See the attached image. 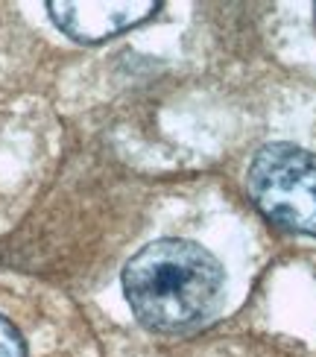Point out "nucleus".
Here are the masks:
<instances>
[{"label": "nucleus", "mask_w": 316, "mask_h": 357, "mask_svg": "<svg viewBox=\"0 0 316 357\" xmlns=\"http://www.w3.org/2000/svg\"><path fill=\"white\" fill-rule=\"evenodd\" d=\"M0 357H27L21 334L12 328V322L0 317Z\"/></svg>", "instance_id": "obj_4"}, {"label": "nucleus", "mask_w": 316, "mask_h": 357, "mask_svg": "<svg viewBox=\"0 0 316 357\" xmlns=\"http://www.w3.org/2000/svg\"><path fill=\"white\" fill-rule=\"evenodd\" d=\"M56 26L77 41H103L149 18L153 0H88V3H47Z\"/></svg>", "instance_id": "obj_3"}, {"label": "nucleus", "mask_w": 316, "mask_h": 357, "mask_svg": "<svg viewBox=\"0 0 316 357\" xmlns=\"http://www.w3.org/2000/svg\"><path fill=\"white\" fill-rule=\"evenodd\" d=\"M249 193L284 229L316 237V155L293 144H269L249 167Z\"/></svg>", "instance_id": "obj_2"}, {"label": "nucleus", "mask_w": 316, "mask_h": 357, "mask_svg": "<svg viewBox=\"0 0 316 357\" xmlns=\"http://www.w3.org/2000/svg\"><path fill=\"white\" fill-rule=\"evenodd\" d=\"M123 290L144 325L156 331H185L217 307L223 266L197 243L158 241L126 264Z\"/></svg>", "instance_id": "obj_1"}]
</instances>
